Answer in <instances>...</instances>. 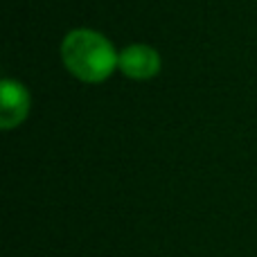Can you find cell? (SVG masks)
Returning a JSON list of instances; mask_svg holds the SVG:
<instances>
[{"label": "cell", "mask_w": 257, "mask_h": 257, "mask_svg": "<svg viewBox=\"0 0 257 257\" xmlns=\"http://www.w3.org/2000/svg\"><path fill=\"white\" fill-rule=\"evenodd\" d=\"M120 52L104 34L88 27L72 30L61 41V61L75 79L84 84H102L117 68Z\"/></svg>", "instance_id": "obj_1"}, {"label": "cell", "mask_w": 257, "mask_h": 257, "mask_svg": "<svg viewBox=\"0 0 257 257\" xmlns=\"http://www.w3.org/2000/svg\"><path fill=\"white\" fill-rule=\"evenodd\" d=\"M117 68L124 77L133 81H149L163 68V59H160L158 50L145 43H133L120 52L117 59Z\"/></svg>", "instance_id": "obj_2"}, {"label": "cell", "mask_w": 257, "mask_h": 257, "mask_svg": "<svg viewBox=\"0 0 257 257\" xmlns=\"http://www.w3.org/2000/svg\"><path fill=\"white\" fill-rule=\"evenodd\" d=\"M32 97L27 88L16 79H3L0 86V126L5 131H12L14 126L23 124L30 115Z\"/></svg>", "instance_id": "obj_3"}]
</instances>
